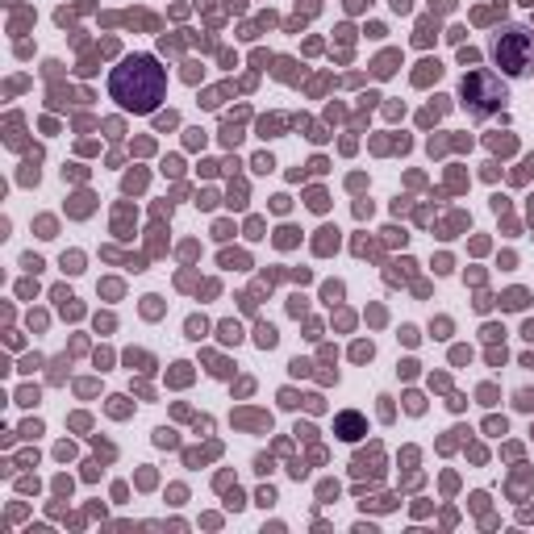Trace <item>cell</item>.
Masks as SVG:
<instances>
[{"label": "cell", "mask_w": 534, "mask_h": 534, "mask_svg": "<svg viewBox=\"0 0 534 534\" xmlns=\"http://www.w3.org/2000/svg\"><path fill=\"white\" fill-rule=\"evenodd\" d=\"M109 92H113V101H117L121 109L154 113V105H159L163 92H167V71H163L150 54H134V58H125L121 67H113Z\"/></svg>", "instance_id": "cell-1"}, {"label": "cell", "mask_w": 534, "mask_h": 534, "mask_svg": "<svg viewBox=\"0 0 534 534\" xmlns=\"http://www.w3.org/2000/svg\"><path fill=\"white\" fill-rule=\"evenodd\" d=\"M492 54L509 75H526V71H534V34L513 25V29H505V34L497 38Z\"/></svg>", "instance_id": "cell-2"}, {"label": "cell", "mask_w": 534, "mask_h": 534, "mask_svg": "<svg viewBox=\"0 0 534 534\" xmlns=\"http://www.w3.org/2000/svg\"><path fill=\"white\" fill-rule=\"evenodd\" d=\"M501 101H505V84H501L497 75H488V71H472V75H463V105L472 109V117H488V113H497Z\"/></svg>", "instance_id": "cell-3"}, {"label": "cell", "mask_w": 534, "mask_h": 534, "mask_svg": "<svg viewBox=\"0 0 534 534\" xmlns=\"http://www.w3.org/2000/svg\"><path fill=\"white\" fill-rule=\"evenodd\" d=\"M338 434H342V438H359V434H363V418H359V413H342V418H338Z\"/></svg>", "instance_id": "cell-4"}, {"label": "cell", "mask_w": 534, "mask_h": 534, "mask_svg": "<svg viewBox=\"0 0 534 534\" xmlns=\"http://www.w3.org/2000/svg\"><path fill=\"white\" fill-rule=\"evenodd\" d=\"M255 342H259V347H263V351H267V347H275V330H271V326H259V334H255Z\"/></svg>", "instance_id": "cell-5"}, {"label": "cell", "mask_w": 534, "mask_h": 534, "mask_svg": "<svg viewBox=\"0 0 534 534\" xmlns=\"http://www.w3.org/2000/svg\"><path fill=\"white\" fill-rule=\"evenodd\" d=\"M438 71H443L438 63H422V71H418V84H430V75L438 80Z\"/></svg>", "instance_id": "cell-6"}, {"label": "cell", "mask_w": 534, "mask_h": 534, "mask_svg": "<svg viewBox=\"0 0 534 534\" xmlns=\"http://www.w3.org/2000/svg\"><path fill=\"white\" fill-rule=\"evenodd\" d=\"M505 305H509V309H522V305H526V292H522V288L505 292Z\"/></svg>", "instance_id": "cell-7"}, {"label": "cell", "mask_w": 534, "mask_h": 534, "mask_svg": "<svg viewBox=\"0 0 534 534\" xmlns=\"http://www.w3.org/2000/svg\"><path fill=\"white\" fill-rule=\"evenodd\" d=\"M222 338H226V342H238V338H242V330H238L234 322H226V326H222Z\"/></svg>", "instance_id": "cell-8"}, {"label": "cell", "mask_w": 534, "mask_h": 534, "mask_svg": "<svg viewBox=\"0 0 534 534\" xmlns=\"http://www.w3.org/2000/svg\"><path fill=\"white\" fill-rule=\"evenodd\" d=\"M392 63H397V54H384L380 63H375V75H388V71H392Z\"/></svg>", "instance_id": "cell-9"}, {"label": "cell", "mask_w": 534, "mask_h": 534, "mask_svg": "<svg viewBox=\"0 0 534 534\" xmlns=\"http://www.w3.org/2000/svg\"><path fill=\"white\" fill-rule=\"evenodd\" d=\"M201 334H205V318H192L188 322V338H201Z\"/></svg>", "instance_id": "cell-10"}, {"label": "cell", "mask_w": 534, "mask_h": 534, "mask_svg": "<svg viewBox=\"0 0 534 534\" xmlns=\"http://www.w3.org/2000/svg\"><path fill=\"white\" fill-rule=\"evenodd\" d=\"M355 359H371V342H359V347H355Z\"/></svg>", "instance_id": "cell-11"}, {"label": "cell", "mask_w": 534, "mask_h": 534, "mask_svg": "<svg viewBox=\"0 0 534 534\" xmlns=\"http://www.w3.org/2000/svg\"><path fill=\"white\" fill-rule=\"evenodd\" d=\"M518 405L522 409H534V392H518Z\"/></svg>", "instance_id": "cell-12"}, {"label": "cell", "mask_w": 534, "mask_h": 534, "mask_svg": "<svg viewBox=\"0 0 534 534\" xmlns=\"http://www.w3.org/2000/svg\"><path fill=\"white\" fill-rule=\"evenodd\" d=\"M392 9L397 13H409V0H392Z\"/></svg>", "instance_id": "cell-13"}, {"label": "cell", "mask_w": 534, "mask_h": 534, "mask_svg": "<svg viewBox=\"0 0 534 534\" xmlns=\"http://www.w3.org/2000/svg\"><path fill=\"white\" fill-rule=\"evenodd\" d=\"M522 334H526L530 342H534V322H526V330H522Z\"/></svg>", "instance_id": "cell-14"}]
</instances>
